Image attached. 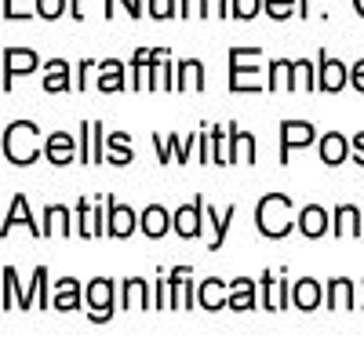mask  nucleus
Returning a JSON list of instances; mask_svg holds the SVG:
<instances>
[{
    "instance_id": "f257e3e1",
    "label": "nucleus",
    "mask_w": 364,
    "mask_h": 364,
    "mask_svg": "<svg viewBox=\"0 0 364 364\" xmlns=\"http://www.w3.org/2000/svg\"><path fill=\"white\" fill-rule=\"evenodd\" d=\"M41 149L44 146H41V132H37L33 120H15V124H8V132H4V157L11 164H18V168L33 164L41 157Z\"/></svg>"
},
{
    "instance_id": "f03ea898",
    "label": "nucleus",
    "mask_w": 364,
    "mask_h": 364,
    "mask_svg": "<svg viewBox=\"0 0 364 364\" xmlns=\"http://www.w3.org/2000/svg\"><path fill=\"white\" fill-rule=\"evenodd\" d=\"M288 211H291V200H288L284 193H266V197L259 200V215H255L259 233H262V237H269V240L288 237V233H291V219H288Z\"/></svg>"
},
{
    "instance_id": "7ed1b4c3",
    "label": "nucleus",
    "mask_w": 364,
    "mask_h": 364,
    "mask_svg": "<svg viewBox=\"0 0 364 364\" xmlns=\"http://www.w3.org/2000/svg\"><path fill=\"white\" fill-rule=\"evenodd\" d=\"M317 139L314 124L310 120H281V164L291 161V149H306L310 142Z\"/></svg>"
},
{
    "instance_id": "20e7f679",
    "label": "nucleus",
    "mask_w": 364,
    "mask_h": 364,
    "mask_svg": "<svg viewBox=\"0 0 364 364\" xmlns=\"http://www.w3.org/2000/svg\"><path fill=\"white\" fill-rule=\"evenodd\" d=\"M87 302H91V317L87 321H95V324H106L109 317H113V281L109 277H95V281H91L87 284Z\"/></svg>"
},
{
    "instance_id": "39448f33",
    "label": "nucleus",
    "mask_w": 364,
    "mask_h": 364,
    "mask_svg": "<svg viewBox=\"0 0 364 364\" xmlns=\"http://www.w3.org/2000/svg\"><path fill=\"white\" fill-rule=\"evenodd\" d=\"M44 157L55 164V168H66L73 161H80V142H73L70 132H51L44 139Z\"/></svg>"
},
{
    "instance_id": "423d86ee",
    "label": "nucleus",
    "mask_w": 364,
    "mask_h": 364,
    "mask_svg": "<svg viewBox=\"0 0 364 364\" xmlns=\"http://www.w3.org/2000/svg\"><path fill=\"white\" fill-rule=\"evenodd\" d=\"M135 226H139V215H135V211H132L128 204L109 200V208H106V233L117 237V240H128V237L135 233Z\"/></svg>"
},
{
    "instance_id": "0eeeda50",
    "label": "nucleus",
    "mask_w": 364,
    "mask_h": 364,
    "mask_svg": "<svg viewBox=\"0 0 364 364\" xmlns=\"http://www.w3.org/2000/svg\"><path fill=\"white\" fill-rule=\"evenodd\" d=\"M41 66V58H37V51H29V48H8L4 51V91H11L15 87V73H33Z\"/></svg>"
},
{
    "instance_id": "6e6552de",
    "label": "nucleus",
    "mask_w": 364,
    "mask_h": 364,
    "mask_svg": "<svg viewBox=\"0 0 364 364\" xmlns=\"http://www.w3.org/2000/svg\"><path fill=\"white\" fill-rule=\"evenodd\" d=\"M200 230H204V200L193 197V204H182L175 211V233L193 240V237H200Z\"/></svg>"
},
{
    "instance_id": "1a4fd4ad",
    "label": "nucleus",
    "mask_w": 364,
    "mask_h": 364,
    "mask_svg": "<svg viewBox=\"0 0 364 364\" xmlns=\"http://www.w3.org/2000/svg\"><path fill=\"white\" fill-rule=\"evenodd\" d=\"M15 223H18V226H26L33 237H44V226H37V219L29 215V200H26L22 193H15V197H11V204H8V215H4V237L15 230Z\"/></svg>"
},
{
    "instance_id": "9d476101",
    "label": "nucleus",
    "mask_w": 364,
    "mask_h": 364,
    "mask_svg": "<svg viewBox=\"0 0 364 364\" xmlns=\"http://www.w3.org/2000/svg\"><path fill=\"white\" fill-rule=\"evenodd\" d=\"M346 80H350V70L339 63V58H328V55H321L317 87H321V91H328V95H336V91H343V87H346Z\"/></svg>"
},
{
    "instance_id": "9b49d317",
    "label": "nucleus",
    "mask_w": 364,
    "mask_h": 364,
    "mask_svg": "<svg viewBox=\"0 0 364 364\" xmlns=\"http://www.w3.org/2000/svg\"><path fill=\"white\" fill-rule=\"evenodd\" d=\"M197 306H200V310H208V314H215V310L230 306V284H226V281H219V277L204 281V284L197 288Z\"/></svg>"
},
{
    "instance_id": "f8f14e48",
    "label": "nucleus",
    "mask_w": 364,
    "mask_h": 364,
    "mask_svg": "<svg viewBox=\"0 0 364 364\" xmlns=\"http://www.w3.org/2000/svg\"><path fill=\"white\" fill-rule=\"evenodd\" d=\"M73 215L77 211H70L66 204H48L44 208V237H73Z\"/></svg>"
},
{
    "instance_id": "ddd939ff",
    "label": "nucleus",
    "mask_w": 364,
    "mask_h": 364,
    "mask_svg": "<svg viewBox=\"0 0 364 364\" xmlns=\"http://www.w3.org/2000/svg\"><path fill=\"white\" fill-rule=\"evenodd\" d=\"M139 226H142V233H146L149 240H161V237H164V233L175 226V215H168V211H164V204H149V208L142 211Z\"/></svg>"
},
{
    "instance_id": "4468645a",
    "label": "nucleus",
    "mask_w": 364,
    "mask_h": 364,
    "mask_svg": "<svg viewBox=\"0 0 364 364\" xmlns=\"http://www.w3.org/2000/svg\"><path fill=\"white\" fill-rule=\"evenodd\" d=\"M73 87V70L66 58H48L44 63V91L58 95V91H70Z\"/></svg>"
},
{
    "instance_id": "2eb2a0df",
    "label": "nucleus",
    "mask_w": 364,
    "mask_h": 364,
    "mask_svg": "<svg viewBox=\"0 0 364 364\" xmlns=\"http://www.w3.org/2000/svg\"><path fill=\"white\" fill-rule=\"evenodd\" d=\"M328 211L321 208V204H306L299 211V219H295V226L302 230V237H310V240H317V237H324L328 233Z\"/></svg>"
},
{
    "instance_id": "dca6fc26",
    "label": "nucleus",
    "mask_w": 364,
    "mask_h": 364,
    "mask_svg": "<svg viewBox=\"0 0 364 364\" xmlns=\"http://www.w3.org/2000/svg\"><path fill=\"white\" fill-rule=\"evenodd\" d=\"M324 299H328V310H353V281L350 277H331L328 288H324Z\"/></svg>"
},
{
    "instance_id": "f3484780",
    "label": "nucleus",
    "mask_w": 364,
    "mask_h": 364,
    "mask_svg": "<svg viewBox=\"0 0 364 364\" xmlns=\"http://www.w3.org/2000/svg\"><path fill=\"white\" fill-rule=\"evenodd\" d=\"M175 91H204V66L197 58H182L175 70Z\"/></svg>"
},
{
    "instance_id": "a211bd4d",
    "label": "nucleus",
    "mask_w": 364,
    "mask_h": 364,
    "mask_svg": "<svg viewBox=\"0 0 364 364\" xmlns=\"http://www.w3.org/2000/svg\"><path fill=\"white\" fill-rule=\"evenodd\" d=\"M95 87L106 91V95H117V91H124V63H117V58H102Z\"/></svg>"
},
{
    "instance_id": "6ab92c4d",
    "label": "nucleus",
    "mask_w": 364,
    "mask_h": 364,
    "mask_svg": "<svg viewBox=\"0 0 364 364\" xmlns=\"http://www.w3.org/2000/svg\"><path fill=\"white\" fill-rule=\"evenodd\" d=\"M226 128H230V164H240V161L255 164V139L245 135L237 124H226Z\"/></svg>"
},
{
    "instance_id": "aec40b11",
    "label": "nucleus",
    "mask_w": 364,
    "mask_h": 364,
    "mask_svg": "<svg viewBox=\"0 0 364 364\" xmlns=\"http://www.w3.org/2000/svg\"><path fill=\"white\" fill-rule=\"evenodd\" d=\"M346 157H350V142H346L339 132H328V135H321V161H324L328 168L343 164Z\"/></svg>"
},
{
    "instance_id": "412c9836",
    "label": "nucleus",
    "mask_w": 364,
    "mask_h": 364,
    "mask_svg": "<svg viewBox=\"0 0 364 364\" xmlns=\"http://www.w3.org/2000/svg\"><path fill=\"white\" fill-rule=\"evenodd\" d=\"M230 310H237V314L255 310V281H248V277L230 281Z\"/></svg>"
},
{
    "instance_id": "4be33fe9",
    "label": "nucleus",
    "mask_w": 364,
    "mask_h": 364,
    "mask_svg": "<svg viewBox=\"0 0 364 364\" xmlns=\"http://www.w3.org/2000/svg\"><path fill=\"white\" fill-rule=\"evenodd\" d=\"M321 299H324V291H321V284H317L314 277H302V281L291 288V302H295L299 310H306V314L321 306Z\"/></svg>"
},
{
    "instance_id": "5701e85b",
    "label": "nucleus",
    "mask_w": 364,
    "mask_h": 364,
    "mask_svg": "<svg viewBox=\"0 0 364 364\" xmlns=\"http://www.w3.org/2000/svg\"><path fill=\"white\" fill-rule=\"evenodd\" d=\"M106 161H109V164H132V161H135V149H132L128 132L106 135Z\"/></svg>"
},
{
    "instance_id": "b1692460",
    "label": "nucleus",
    "mask_w": 364,
    "mask_h": 364,
    "mask_svg": "<svg viewBox=\"0 0 364 364\" xmlns=\"http://www.w3.org/2000/svg\"><path fill=\"white\" fill-rule=\"evenodd\" d=\"M364 230V215L357 204H339L336 208V233H346V237H360Z\"/></svg>"
},
{
    "instance_id": "393cba45",
    "label": "nucleus",
    "mask_w": 364,
    "mask_h": 364,
    "mask_svg": "<svg viewBox=\"0 0 364 364\" xmlns=\"http://www.w3.org/2000/svg\"><path fill=\"white\" fill-rule=\"evenodd\" d=\"M51 306H55V310H63V314L77 310V306H80V284H77L73 277L58 281V284H55V299H51Z\"/></svg>"
},
{
    "instance_id": "a878e982",
    "label": "nucleus",
    "mask_w": 364,
    "mask_h": 364,
    "mask_svg": "<svg viewBox=\"0 0 364 364\" xmlns=\"http://www.w3.org/2000/svg\"><path fill=\"white\" fill-rule=\"evenodd\" d=\"M186 284H190V266H175L168 273V288H171V310H186Z\"/></svg>"
},
{
    "instance_id": "bb28decb",
    "label": "nucleus",
    "mask_w": 364,
    "mask_h": 364,
    "mask_svg": "<svg viewBox=\"0 0 364 364\" xmlns=\"http://www.w3.org/2000/svg\"><path fill=\"white\" fill-rule=\"evenodd\" d=\"M120 288H124V310H132V306H142V310L154 306V295H146V281L142 277H128Z\"/></svg>"
},
{
    "instance_id": "cd10ccee",
    "label": "nucleus",
    "mask_w": 364,
    "mask_h": 364,
    "mask_svg": "<svg viewBox=\"0 0 364 364\" xmlns=\"http://www.w3.org/2000/svg\"><path fill=\"white\" fill-rule=\"evenodd\" d=\"M208 215H211V226H215V237H211V252H219L223 245H226V233H230V223H233V215H237V208L233 204H226V211H223V219H219V211H211L208 208Z\"/></svg>"
},
{
    "instance_id": "c85d7f7f",
    "label": "nucleus",
    "mask_w": 364,
    "mask_h": 364,
    "mask_svg": "<svg viewBox=\"0 0 364 364\" xmlns=\"http://www.w3.org/2000/svg\"><path fill=\"white\" fill-rule=\"evenodd\" d=\"M259 288L266 291V310H273V314H277V310H284L288 306V284L281 281V288L277 284H273V273H262V281H259Z\"/></svg>"
},
{
    "instance_id": "c756f323",
    "label": "nucleus",
    "mask_w": 364,
    "mask_h": 364,
    "mask_svg": "<svg viewBox=\"0 0 364 364\" xmlns=\"http://www.w3.org/2000/svg\"><path fill=\"white\" fill-rule=\"evenodd\" d=\"M291 91V63L288 58H273L269 63V91Z\"/></svg>"
},
{
    "instance_id": "7c9ffc66",
    "label": "nucleus",
    "mask_w": 364,
    "mask_h": 364,
    "mask_svg": "<svg viewBox=\"0 0 364 364\" xmlns=\"http://www.w3.org/2000/svg\"><path fill=\"white\" fill-rule=\"evenodd\" d=\"M314 63L310 58H299V63H291V91H302V87H314Z\"/></svg>"
},
{
    "instance_id": "2f4dec72",
    "label": "nucleus",
    "mask_w": 364,
    "mask_h": 364,
    "mask_svg": "<svg viewBox=\"0 0 364 364\" xmlns=\"http://www.w3.org/2000/svg\"><path fill=\"white\" fill-rule=\"evenodd\" d=\"M73 211H77V237L91 240V237H95V223H91V200L73 204Z\"/></svg>"
},
{
    "instance_id": "473e14b6",
    "label": "nucleus",
    "mask_w": 364,
    "mask_h": 364,
    "mask_svg": "<svg viewBox=\"0 0 364 364\" xmlns=\"http://www.w3.org/2000/svg\"><path fill=\"white\" fill-rule=\"evenodd\" d=\"M18 295H22V288H18V273H15V266H4V310L18 306Z\"/></svg>"
},
{
    "instance_id": "72a5a7b5",
    "label": "nucleus",
    "mask_w": 364,
    "mask_h": 364,
    "mask_svg": "<svg viewBox=\"0 0 364 364\" xmlns=\"http://www.w3.org/2000/svg\"><path fill=\"white\" fill-rule=\"evenodd\" d=\"M262 11L273 18V22H284L295 15V0H262Z\"/></svg>"
},
{
    "instance_id": "f704fd0d",
    "label": "nucleus",
    "mask_w": 364,
    "mask_h": 364,
    "mask_svg": "<svg viewBox=\"0 0 364 364\" xmlns=\"http://www.w3.org/2000/svg\"><path fill=\"white\" fill-rule=\"evenodd\" d=\"M91 120H84L80 124V164H95V149H91Z\"/></svg>"
},
{
    "instance_id": "c9c22d12",
    "label": "nucleus",
    "mask_w": 364,
    "mask_h": 364,
    "mask_svg": "<svg viewBox=\"0 0 364 364\" xmlns=\"http://www.w3.org/2000/svg\"><path fill=\"white\" fill-rule=\"evenodd\" d=\"M259 11H262V0H233V18H240V22L255 18Z\"/></svg>"
},
{
    "instance_id": "e433bc0d",
    "label": "nucleus",
    "mask_w": 364,
    "mask_h": 364,
    "mask_svg": "<svg viewBox=\"0 0 364 364\" xmlns=\"http://www.w3.org/2000/svg\"><path fill=\"white\" fill-rule=\"evenodd\" d=\"M91 132H95V135H91V149H95V164H102V161H106V135H102V124H99V120H91Z\"/></svg>"
},
{
    "instance_id": "4c0bfd02",
    "label": "nucleus",
    "mask_w": 364,
    "mask_h": 364,
    "mask_svg": "<svg viewBox=\"0 0 364 364\" xmlns=\"http://www.w3.org/2000/svg\"><path fill=\"white\" fill-rule=\"evenodd\" d=\"M66 11V0H37V15L41 18H58V15H63Z\"/></svg>"
},
{
    "instance_id": "58836bf2",
    "label": "nucleus",
    "mask_w": 364,
    "mask_h": 364,
    "mask_svg": "<svg viewBox=\"0 0 364 364\" xmlns=\"http://www.w3.org/2000/svg\"><path fill=\"white\" fill-rule=\"evenodd\" d=\"M154 146H157V161H161V164H168V161L175 157V146H171V139H161V132L154 135Z\"/></svg>"
},
{
    "instance_id": "ea45409f",
    "label": "nucleus",
    "mask_w": 364,
    "mask_h": 364,
    "mask_svg": "<svg viewBox=\"0 0 364 364\" xmlns=\"http://www.w3.org/2000/svg\"><path fill=\"white\" fill-rule=\"evenodd\" d=\"M226 18L230 15V8H226V0H204V18Z\"/></svg>"
},
{
    "instance_id": "a19ab883",
    "label": "nucleus",
    "mask_w": 364,
    "mask_h": 364,
    "mask_svg": "<svg viewBox=\"0 0 364 364\" xmlns=\"http://www.w3.org/2000/svg\"><path fill=\"white\" fill-rule=\"evenodd\" d=\"M200 161L204 164H215V154H211V128L200 132Z\"/></svg>"
},
{
    "instance_id": "79ce46f5",
    "label": "nucleus",
    "mask_w": 364,
    "mask_h": 364,
    "mask_svg": "<svg viewBox=\"0 0 364 364\" xmlns=\"http://www.w3.org/2000/svg\"><path fill=\"white\" fill-rule=\"evenodd\" d=\"M190 11L204 15V0H182V4H178V18H190Z\"/></svg>"
},
{
    "instance_id": "37998d69",
    "label": "nucleus",
    "mask_w": 364,
    "mask_h": 364,
    "mask_svg": "<svg viewBox=\"0 0 364 364\" xmlns=\"http://www.w3.org/2000/svg\"><path fill=\"white\" fill-rule=\"evenodd\" d=\"M350 154H353V161L364 168V132H357V135H353V142H350Z\"/></svg>"
},
{
    "instance_id": "c03bdc74",
    "label": "nucleus",
    "mask_w": 364,
    "mask_h": 364,
    "mask_svg": "<svg viewBox=\"0 0 364 364\" xmlns=\"http://www.w3.org/2000/svg\"><path fill=\"white\" fill-rule=\"evenodd\" d=\"M350 84L360 91V95H364V58H360V63L357 66H350Z\"/></svg>"
},
{
    "instance_id": "a18cd8bd",
    "label": "nucleus",
    "mask_w": 364,
    "mask_h": 364,
    "mask_svg": "<svg viewBox=\"0 0 364 364\" xmlns=\"http://www.w3.org/2000/svg\"><path fill=\"white\" fill-rule=\"evenodd\" d=\"M113 4H124V11L135 18V0H106V8H102V15H106V18H113Z\"/></svg>"
},
{
    "instance_id": "49530a36",
    "label": "nucleus",
    "mask_w": 364,
    "mask_h": 364,
    "mask_svg": "<svg viewBox=\"0 0 364 364\" xmlns=\"http://www.w3.org/2000/svg\"><path fill=\"white\" fill-rule=\"evenodd\" d=\"M4 18H26V15H22V11H15V8H11V0H4Z\"/></svg>"
},
{
    "instance_id": "de8ad7c7",
    "label": "nucleus",
    "mask_w": 364,
    "mask_h": 364,
    "mask_svg": "<svg viewBox=\"0 0 364 364\" xmlns=\"http://www.w3.org/2000/svg\"><path fill=\"white\" fill-rule=\"evenodd\" d=\"M70 8H73V18L84 22V11H80V0H70Z\"/></svg>"
},
{
    "instance_id": "09e8293b",
    "label": "nucleus",
    "mask_w": 364,
    "mask_h": 364,
    "mask_svg": "<svg viewBox=\"0 0 364 364\" xmlns=\"http://www.w3.org/2000/svg\"><path fill=\"white\" fill-rule=\"evenodd\" d=\"M299 11H302V18H306V15H310V0H302V4H299Z\"/></svg>"
},
{
    "instance_id": "8fccbe9b",
    "label": "nucleus",
    "mask_w": 364,
    "mask_h": 364,
    "mask_svg": "<svg viewBox=\"0 0 364 364\" xmlns=\"http://www.w3.org/2000/svg\"><path fill=\"white\" fill-rule=\"evenodd\" d=\"M353 8H357V15L364 18V0H353Z\"/></svg>"
},
{
    "instance_id": "3c124183",
    "label": "nucleus",
    "mask_w": 364,
    "mask_h": 364,
    "mask_svg": "<svg viewBox=\"0 0 364 364\" xmlns=\"http://www.w3.org/2000/svg\"><path fill=\"white\" fill-rule=\"evenodd\" d=\"M142 15V0H135V18Z\"/></svg>"
}]
</instances>
